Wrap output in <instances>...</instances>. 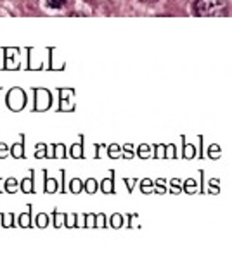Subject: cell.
<instances>
[{
    "label": "cell",
    "mask_w": 232,
    "mask_h": 254,
    "mask_svg": "<svg viewBox=\"0 0 232 254\" xmlns=\"http://www.w3.org/2000/svg\"><path fill=\"white\" fill-rule=\"evenodd\" d=\"M226 7V0H196L194 12L196 16H213L220 9Z\"/></svg>",
    "instance_id": "obj_1"
},
{
    "label": "cell",
    "mask_w": 232,
    "mask_h": 254,
    "mask_svg": "<svg viewBox=\"0 0 232 254\" xmlns=\"http://www.w3.org/2000/svg\"><path fill=\"white\" fill-rule=\"evenodd\" d=\"M47 5L51 9H63L66 5V0H47Z\"/></svg>",
    "instance_id": "obj_2"
},
{
    "label": "cell",
    "mask_w": 232,
    "mask_h": 254,
    "mask_svg": "<svg viewBox=\"0 0 232 254\" xmlns=\"http://www.w3.org/2000/svg\"><path fill=\"white\" fill-rule=\"evenodd\" d=\"M149 2H156V0H149Z\"/></svg>",
    "instance_id": "obj_3"
},
{
    "label": "cell",
    "mask_w": 232,
    "mask_h": 254,
    "mask_svg": "<svg viewBox=\"0 0 232 254\" xmlns=\"http://www.w3.org/2000/svg\"><path fill=\"white\" fill-rule=\"evenodd\" d=\"M144 2H146V0H144Z\"/></svg>",
    "instance_id": "obj_4"
}]
</instances>
